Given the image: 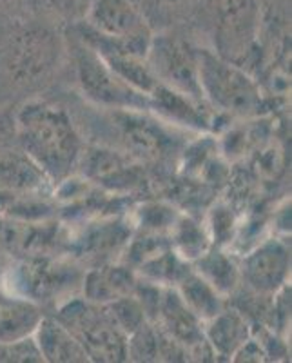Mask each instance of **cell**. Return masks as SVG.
Instances as JSON below:
<instances>
[{"mask_svg": "<svg viewBox=\"0 0 292 363\" xmlns=\"http://www.w3.org/2000/svg\"><path fill=\"white\" fill-rule=\"evenodd\" d=\"M186 306L196 314L203 323L210 318H214L220 311L225 309V296L214 289L213 285L198 274L194 269H191L186 277L178 281L174 287Z\"/></svg>", "mask_w": 292, "mask_h": 363, "instance_id": "18", "label": "cell"}, {"mask_svg": "<svg viewBox=\"0 0 292 363\" xmlns=\"http://www.w3.org/2000/svg\"><path fill=\"white\" fill-rule=\"evenodd\" d=\"M198 79L202 95L213 108L235 116H252L259 111L262 95L251 74L223 55L196 50Z\"/></svg>", "mask_w": 292, "mask_h": 363, "instance_id": "2", "label": "cell"}, {"mask_svg": "<svg viewBox=\"0 0 292 363\" xmlns=\"http://www.w3.org/2000/svg\"><path fill=\"white\" fill-rule=\"evenodd\" d=\"M82 21L120 50L142 58L155 35L151 22L133 0H91Z\"/></svg>", "mask_w": 292, "mask_h": 363, "instance_id": "6", "label": "cell"}, {"mask_svg": "<svg viewBox=\"0 0 292 363\" xmlns=\"http://www.w3.org/2000/svg\"><path fill=\"white\" fill-rule=\"evenodd\" d=\"M193 269L225 298L230 293H235V289L242 281L240 265L227 252H223L220 247H213V245L193 262Z\"/></svg>", "mask_w": 292, "mask_h": 363, "instance_id": "19", "label": "cell"}, {"mask_svg": "<svg viewBox=\"0 0 292 363\" xmlns=\"http://www.w3.org/2000/svg\"><path fill=\"white\" fill-rule=\"evenodd\" d=\"M136 284L138 278L129 265H102L91 269L84 277V296L93 303L106 306L135 293Z\"/></svg>", "mask_w": 292, "mask_h": 363, "instance_id": "13", "label": "cell"}, {"mask_svg": "<svg viewBox=\"0 0 292 363\" xmlns=\"http://www.w3.org/2000/svg\"><path fill=\"white\" fill-rule=\"evenodd\" d=\"M106 309L111 314L113 322L118 325V329L125 336L133 335L136 329H140L145 322H149L147 314H145L144 307H142L140 300L135 296V293L109 301V303H106Z\"/></svg>", "mask_w": 292, "mask_h": 363, "instance_id": "23", "label": "cell"}, {"mask_svg": "<svg viewBox=\"0 0 292 363\" xmlns=\"http://www.w3.org/2000/svg\"><path fill=\"white\" fill-rule=\"evenodd\" d=\"M207 343L216 358L232 359L240 347L252 336L251 323L238 309H223L203 327Z\"/></svg>", "mask_w": 292, "mask_h": 363, "instance_id": "12", "label": "cell"}, {"mask_svg": "<svg viewBox=\"0 0 292 363\" xmlns=\"http://www.w3.org/2000/svg\"><path fill=\"white\" fill-rule=\"evenodd\" d=\"M128 359L158 362L160 359V330L152 322H145L128 336Z\"/></svg>", "mask_w": 292, "mask_h": 363, "instance_id": "24", "label": "cell"}, {"mask_svg": "<svg viewBox=\"0 0 292 363\" xmlns=\"http://www.w3.org/2000/svg\"><path fill=\"white\" fill-rule=\"evenodd\" d=\"M79 340L89 362L120 363L128 359V336L113 322L106 306L89 300H69L55 316Z\"/></svg>", "mask_w": 292, "mask_h": 363, "instance_id": "3", "label": "cell"}, {"mask_svg": "<svg viewBox=\"0 0 292 363\" xmlns=\"http://www.w3.org/2000/svg\"><path fill=\"white\" fill-rule=\"evenodd\" d=\"M140 11L147 17L149 22L152 18L165 17V15H173V13L180 11L181 8L193 4L194 0H133Z\"/></svg>", "mask_w": 292, "mask_h": 363, "instance_id": "26", "label": "cell"}, {"mask_svg": "<svg viewBox=\"0 0 292 363\" xmlns=\"http://www.w3.org/2000/svg\"><path fill=\"white\" fill-rule=\"evenodd\" d=\"M0 2H4V0H0Z\"/></svg>", "mask_w": 292, "mask_h": 363, "instance_id": "29", "label": "cell"}, {"mask_svg": "<svg viewBox=\"0 0 292 363\" xmlns=\"http://www.w3.org/2000/svg\"><path fill=\"white\" fill-rule=\"evenodd\" d=\"M152 323L180 343L189 356H198L203 347L209 345L203 335V322L186 306L174 287H164Z\"/></svg>", "mask_w": 292, "mask_h": 363, "instance_id": "10", "label": "cell"}, {"mask_svg": "<svg viewBox=\"0 0 292 363\" xmlns=\"http://www.w3.org/2000/svg\"><path fill=\"white\" fill-rule=\"evenodd\" d=\"M0 362H44L33 338L15 343H0Z\"/></svg>", "mask_w": 292, "mask_h": 363, "instance_id": "25", "label": "cell"}, {"mask_svg": "<svg viewBox=\"0 0 292 363\" xmlns=\"http://www.w3.org/2000/svg\"><path fill=\"white\" fill-rule=\"evenodd\" d=\"M40 307L31 300H9L0 303V343H15L33 338L40 325Z\"/></svg>", "mask_w": 292, "mask_h": 363, "instance_id": "17", "label": "cell"}, {"mask_svg": "<svg viewBox=\"0 0 292 363\" xmlns=\"http://www.w3.org/2000/svg\"><path fill=\"white\" fill-rule=\"evenodd\" d=\"M171 229H173L171 245L184 260L191 262V264L210 247L209 233L196 220L187 218V216L186 218H176Z\"/></svg>", "mask_w": 292, "mask_h": 363, "instance_id": "22", "label": "cell"}, {"mask_svg": "<svg viewBox=\"0 0 292 363\" xmlns=\"http://www.w3.org/2000/svg\"><path fill=\"white\" fill-rule=\"evenodd\" d=\"M214 17L223 53L249 50L258 22L254 0H214Z\"/></svg>", "mask_w": 292, "mask_h": 363, "instance_id": "11", "label": "cell"}, {"mask_svg": "<svg viewBox=\"0 0 292 363\" xmlns=\"http://www.w3.org/2000/svg\"><path fill=\"white\" fill-rule=\"evenodd\" d=\"M73 62L80 89L89 100L109 109H133L149 111V96L133 89L116 77L95 51L73 37Z\"/></svg>", "mask_w": 292, "mask_h": 363, "instance_id": "5", "label": "cell"}, {"mask_svg": "<svg viewBox=\"0 0 292 363\" xmlns=\"http://www.w3.org/2000/svg\"><path fill=\"white\" fill-rule=\"evenodd\" d=\"M79 165L89 180L111 187H120L136 177V165L129 162V157L106 147H84Z\"/></svg>", "mask_w": 292, "mask_h": 363, "instance_id": "16", "label": "cell"}, {"mask_svg": "<svg viewBox=\"0 0 292 363\" xmlns=\"http://www.w3.org/2000/svg\"><path fill=\"white\" fill-rule=\"evenodd\" d=\"M149 111L158 113L169 122L191 129L209 128V118L202 109V102H196L164 84H158L157 89L149 95Z\"/></svg>", "mask_w": 292, "mask_h": 363, "instance_id": "15", "label": "cell"}, {"mask_svg": "<svg viewBox=\"0 0 292 363\" xmlns=\"http://www.w3.org/2000/svg\"><path fill=\"white\" fill-rule=\"evenodd\" d=\"M111 122L118 131L120 142L129 158L140 162H158L169 153L171 136L157 120L133 109H115Z\"/></svg>", "mask_w": 292, "mask_h": 363, "instance_id": "9", "label": "cell"}, {"mask_svg": "<svg viewBox=\"0 0 292 363\" xmlns=\"http://www.w3.org/2000/svg\"><path fill=\"white\" fill-rule=\"evenodd\" d=\"M21 149L51 182L67 180L79 167L84 142L62 108L44 102L26 104L15 120Z\"/></svg>", "mask_w": 292, "mask_h": 363, "instance_id": "1", "label": "cell"}, {"mask_svg": "<svg viewBox=\"0 0 292 363\" xmlns=\"http://www.w3.org/2000/svg\"><path fill=\"white\" fill-rule=\"evenodd\" d=\"M145 60L158 82L196 102H206L198 79V55L189 42L173 33L152 35Z\"/></svg>", "mask_w": 292, "mask_h": 363, "instance_id": "7", "label": "cell"}, {"mask_svg": "<svg viewBox=\"0 0 292 363\" xmlns=\"http://www.w3.org/2000/svg\"><path fill=\"white\" fill-rule=\"evenodd\" d=\"M45 4L50 6L58 17L73 24L86 17L91 0H45Z\"/></svg>", "mask_w": 292, "mask_h": 363, "instance_id": "27", "label": "cell"}, {"mask_svg": "<svg viewBox=\"0 0 292 363\" xmlns=\"http://www.w3.org/2000/svg\"><path fill=\"white\" fill-rule=\"evenodd\" d=\"M58 35L45 26L22 24L6 37L4 69L11 82L28 86L50 73L58 60Z\"/></svg>", "mask_w": 292, "mask_h": 363, "instance_id": "4", "label": "cell"}, {"mask_svg": "<svg viewBox=\"0 0 292 363\" xmlns=\"http://www.w3.org/2000/svg\"><path fill=\"white\" fill-rule=\"evenodd\" d=\"M265 356H267V351L264 349V343L258 342V340H254L251 336V338L236 351L232 359H235V362H264Z\"/></svg>", "mask_w": 292, "mask_h": 363, "instance_id": "28", "label": "cell"}, {"mask_svg": "<svg viewBox=\"0 0 292 363\" xmlns=\"http://www.w3.org/2000/svg\"><path fill=\"white\" fill-rule=\"evenodd\" d=\"M42 359L50 363H86L89 356L79 340L58 322L57 318L44 316L33 335Z\"/></svg>", "mask_w": 292, "mask_h": 363, "instance_id": "14", "label": "cell"}, {"mask_svg": "<svg viewBox=\"0 0 292 363\" xmlns=\"http://www.w3.org/2000/svg\"><path fill=\"white\" fill-rule=\"evenodd\" d=\"M189 262L184 260L173 249V245L155 255L136 267L145 281L157 284L160 287H176L178 281L191 271Z\"/></svg>", "mask_w": 292, "mask_h": 363, "instance_id": "21", "label": "cell"}, {"mask_svg": "<svg viewBox=\"0 0 292 363\" xmlns=\"http://www.w3.org/2000/svg\"><path fill=\"white\" fill-rule=\"evenodd\" d=\"M291 272V249L283 240L269 238L252 249L240 265V277L249 289L262 296H274L285 289Z\"/></svg>", "mask_w": 292, "mask_h": 363, "instance_id": "8", "label": "cell"}, {"mask_svg": "<svg viewBox=\"0 0 292 363\" xmlns=\"http://www.w3.org/2000/svg\"><path fill=\"white\" fill-rule=\"evenodd\" d=\"M45 180L47 177L24 151H0V187L31 191Z\"/></svg>", "mask_w": 292, "mask_h": 363, "instance_id": "20", "label": "cell"}]
</instances>
